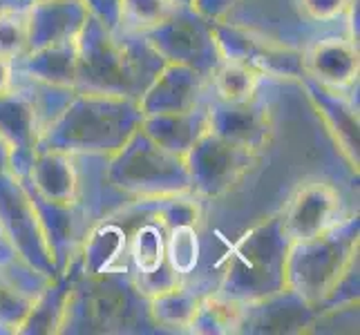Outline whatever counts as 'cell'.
Listing matches in <instances>:
<instances>
[{"label":"cell","mask_w":360,"mask_h":335,"mask_svg":"<svg viewBox=\"0 0 360 335\" xmlns=\"http://www.w3.org/2000/svg\"><path fill=\"white\" fill-rule=\"evenodd\" d=\"M208 130L221 139L259 152L273 139V117L262 98L246 103H219L208 96Z\"/></svg>","instance_id":"obj_15"},{"label":"cell","mask_w":360,"mask_h":335,"mask_svg":"<svg viewBox=\"0 0 360 335\" xmlns=\"http://www.w3.org/2000/svg\"><path fill=\"white\" fill-rule=\"evenodd\" d=\"M257 155L208 130L186 155L191 192L197 199H219L229 195L255 166Z\"/></svg>","instance_id":"obj_9"},{"label":"cell","mask_w":360,"mask_h":335,"mask_svg":"<svg viewBox=\"0 0 360 335\" xmlns=\"http://www.w3.org/2000/svg\"><path fill=\"white\" fill-rule=\"evenodd\" d=\"M304 79L316 81L322 88L347 92L358 83L360 52L354 36L331 34L302 47Z\"/></svg>","instance_id":"obj_14"},{"label":"cell","mask_w":360,"mask_h":335,"mask_svg":"<svg viewBox=\"0 0 360 335\" xmlns=\"http://www.w3.org/2000/svg\"><path fill=\"white\" fill-rule=\"evenodd\" d=\"M11 170V150L7 141L3 139V134H0V172H7Z\"/></svg>","instance_id":"obj_37"},{"label":"cell","mask_w":360,"mask_h":335,"mask_svg":"<svg viewBox=\"0 0 360 335\" xmlns=\"http://www.w3.org/2000/svg\"><path fill=\"white\" fill-rule=\"evenodd\" d=\"M121 3L123 0H83V5L90 11V16L101 20L108 29H117Z\"/></svg>","instance_id":"obj_34"},{"label":"cell","mask_w":360,"mask_h":335,"mask_svg":"<svg viewBox=\"0 0 360 335\" xmlns=\"http://www.w3.org/2000/svg\"><path fill=\"white\" fill-rule=\"evenodd\" d=\"M88 18L90 11L83 0H34L27 7V52L79 41Z\"/></svg>","instance_id":"obj_19"},{"label":"cell","mask_w":360,"mask_h":335,"mask_svg":"<svg viewBox=\"0 0 360 335\" xmlns=\"http://www.w3.org/2000/svg\"><path fill=\"white\" fill-rule=\"evenodd\" d=\"M27 9H7L0 14V56L18 60L27 54Z\"/></svg>","instance_id":"obj_31"},{"label":"cell","mask_w":360,"mask_h":335,"mask_svg":"<svg viewBox=\"0 0 360 335\" xmlns=\"http://www.w3.org/2000/svg\"><path fill=\"white\" fill-rule=\"evenodd\" d=\"M0 232L14 253L36 272L45 277L58 275L32 192L9 170L0 172Z\"/></svg>","instance_id":"obj_7"},{"label":"cell","mask_w":360,"mask_h":335,"mask_svg":"<svg viewBox=\"0 0 360 335\" xmlns=\"http://www.w3.org/2000/svg\"><path fill=\"white\" fill-rule=\"evenodd\" d=\"M18 74L36 79L41 83L56 85V88L77 90V74H79V45L58 43L39 49H30L18 60H14Z\"/></svg>","instance_id":"obj_24"},{"label":"cell","mask_w":360,"mask_h":335,"mask_svg":"<svg viewBox=\"0 0 360 335\" xmlns=\"http://www.w3.org/2000/svg\"><path fill=\"white\" fill-rule=\"evenodd\" d=\"M278 215L291 244L325 235L347 219L345 199L338 185L320 177L297 183Z\"/></svg>","instance_id":"obj_12"},{"label":"cell","mask_w":360,"mask_h":335,"mask_svg":"<svg viewBox=\"0 0 360 335\" xmlns=\"http://www.w3.org/2000/svg\"><path fill=\"white\" fill-rule=\"evenodd\" d=\"M289 237L282 230L280 215L259 219L242 237L229 246L221 259L217 291L244 304L266 300L287 289Z\"/></svg>","instance_id":"obj_4"},{"label":"cell","mask_w":360,"mask_h":335,"mask_svg":"<svg viewBox=\"0 0 360 335\" xmlns=\"http://www.w3.org/2000/svg\"><path fill=\"white\" fill-rule=\"evenodd\" d=\"M141 121L139 101L77 90L60 114L45 128L39 145L74 157L108 159L128 143L141 128Z\"/></svg>","instance_id":"obj_3"},{"label":"cell","mask_w":360,"mask_h":335,"mask_svg":"<svg viewBox=\"0 0 360 335\" xmlns=\"http://www.w3.org/2000/svg\"><path fill=\"white\" fill-rule=\"evenodd\" d=\"M103 175L108 183L130 202L191 192L186 159L164 150L141 128L117 155L103 159Z\"/></svg>","instance_id":"obj_6"},{"label":"cell","mask_w":360,"mask_h":335,"mask_svg":"<svg viewBox=\"0 0 360 335\" xmlns=\"http://www.w3.org/2000/svg\"><path fill=\"white\" fill-rule=\"evenodd\" d=\"M318 308L302 302L295 293L284 289L266 300L246 304L240 333H293L314 324Z\"/></svg>","instance_id":"obj_22"},{"label":"cell","mask_w":360,"mask_h":335,"mask_svg":"<svg viewBox=\"0 0 360 335\" xmlns=\"http://www.w3.org/2000/svg\"><path fill=\"white\" fill-rule=\"evenodd\" d=\"M52 277H45L22 259L0 266V333H18L32 304Z\"/></svg>","instance_id":"obj_21"},{"label":"cell","mask_w":360,"mask_h":335,"mask_svg":"<svg viewBox=\"0 0 360 335\" xmlns=\"http://www.w3.org/2000/svg\"><path fill=\"white\" fill-rule=\"evenodd\" d=\"M81 275L79 259L74 257L72 262L58 272L56 277L49 280L47 287L36 295V300L32 304L30 315L25 317L20 324L18 333H60L65 320V308L70 300V291L74 287V282Z\"/></svg>","instance_id":"obj_25"},{"label":"cell","mask_w":360,"mask_h":335,"mask_svg":"<svg viewBox=\"0 0 360 335\" xmlns=\"http://www.w3.org/2000/svg\"><path fill=\"white\" fill-rule=\"evenodd\" d=\"M43 132V119L27 94L16 85L0 94V134L11 150V175L25 177Z\"/></svg>","instance_id":"obj_16"},{"label":"cell","mask_w":360,"mask_h":335,"mask_svg":"<svg viewBox=\"0 0 360 335\" xmlns=\"http://www.w3.org/2000/svg\"><path fill=\"white\" fill-rule=\"evenodd\" d=\"M22 183L36 197L52 204H77L81 197V172L77 157L39 145Z\"/></svg>","instance_id":"obj_18"},{"label":"cell","mask_w":360,"mask_h":335,"mask_svg":"<svg viewBox=\"0 0 360 335\" xmlns=\"http://www.w3.org/2000/svg\"><path fill=\"white\" fill-rule=\"evenodd\" d=\"M148 327H155L148 297L134 287L130 272H117L77 277L60 333H139L150 331Z\"/></svg>","instance_id":"obj_5"},{"label":"cell","mask_w":360,"mask_h":335,"mask_svg":"<svg viewBox=\"0 0 360 335\" xmlns=\"http://www.w3.org/2000/svg\"><path fill=\"white\" fill-rule=\"evenodd\" d=\"M14 259H20V257L14 253V248L9 246V242L5 239V235L0 232V266H3V264H9V262H14Z\"/></svg>","instance_id":"obj_36"},{"label":"cell","mask_w":360,"mask_h":335,"mask_svg":"<svg viewBox=\"0 0 360 335\" xmlns=\"http://www.w3.org/2000/svg\"><path fill=\"white\" fill-rule=\"evenodd\" d=\"M146 213V202H128L112 213L94 219L79 248L81 275H117L130 272L128 244L132 228Z\"/></svg>","instance_id":"obj_11"},{"label":"cell","mask_w":360,"mask_h":335,"mask_svg":"<svg viewBox=\"0 0 360 335\" xmlns=\"http://www.w3.org/2000/svg\"><path fill=\"white\" fill-rule=\"evenodd\" d=\"M166 257L170 268L184 280L195 275L202 259V237L200 226L181 223V226L166 228Z\"/></svg>","instance_id":"obj_30"},{"label":"cell","mask_w":360,"mask_h":335,"mask_svg":"<svg viewBox=\"0 0 360 335\" xmlns=\"http://www.w3.org/2000/svg\"><path fill=\"white\" fill-rule=\"evenodd\" d=\"M307 88V96L311 98L314 107L318 110L320 119L325 121L327 132L331 134L333 143L338 145L345 161L358 172L360 161V141H358V105L352 101L347 92L322 88L316 81L304 79L300 81Z\"/></svg>","instance_id":"obj_20"},{"label":"cell","mask_w":360,"mask_h":335,"mask_svg":"<svg viewBox=\"0 0 360 335\" xmlns=\"http://www.w3.org/2000/svg\"><path fill=\"white\" fill-rule=\"evenodd\" d=\"M246 0H193V7L210 20H229Z\"/></svg>","instance_id":"obj_33"},{"label":"cell","mask_w":360,"mask_h":335,"mask_svg":"<svg viewBox=\"0 0 360 335\" xmlns=\"http://www.w3.org/2000/svg\"><path fill=\"white\" fill-rule=\"evenodd\" d=\"M34 0H0V14L7 9H27Z\"/></svg>","instance_id":"obj_38"},{"label":"cell","mask_w":360,"mask_h":335,"mask_svg":"<svg viewBox=\"0 0 360 335\" xmlns=\"http://www.w3.org/2000/svg\"><path fill=\"white\" fill-rule=\"evenodd\" d=\"M130 277L148 300L157 293H164L177 287L181 277L170 268L166 257V226L161 221L150 202H146V213L132 228L128 244Z\"/></svg>","instance_id":"obj_13"},{"label":"cell","mask_w":360,"mask_h":335,"mask_svg":"<svg viewBox=\"0 0 360 335\" xmlns=\"http://www.w3.org/2000/svg\"><path fill=\"white\" fill-rule=\"evenodd\" d=\"M77 45L79 92L139 101L159 70L166 65L143 36L108 29L101 20L92 16L85 22Z\"/></svg>","instance_id":"obj_2"},{"label":"cell","mask_w":360,"mask_h":335,"mask_svg":"<svg viewBox=\"0 0 360 335\" xmlns=\"http://www.w3.org/2000/svg\"><path fill=\"white\" fill-rule=\"evenodd\" d=\"M179 7L177 0H123L119 9L117 32L146 36L166 22Z\"/></svg>","instance_id":"obj_29"},{"label":"cell","mask_w":360,"mask_h":335,"mask_svg":"<svg viewBox=\"0 0 360 335\" xmlns=\"http://www.w3.org/2000/svg\"><path fill=\"white\" fill-rule=\"evenodd\" d=\"M358 217L314 239L295 242L287 255V289L318 311H336L358 300Z\"/></svg>","instance_id":"obj_1"},{"label":"cell","mask_w":360,"mask_h":335,"mask_svg":"<svg viewBox=\"0 0 360 335\" xmlns=\"http://www.w3.org/2000/svg\"><path fill=\"white\" fill-rule=\"evenodd\" d=\"M202 300V291H197L193 284L179 282L164 293H157L148 300V313L153 324L159 331H186L188 333L191 322L197 313V306Z\"/></svg>","instance_id":"obj_26"},{"label":"cell","mask_w":360,"mask_h":335,"mask_svg":"<svg viewBox=\"0 0 360 335\" xmlns=\"http://www.w3.org/2000/svg\"><path fill=\"white\" fill-rule=\"evenodd\" d=\"M14 79H16L14 60L0 56V94H7L11 88H14Z\"/></svg>","instance_id":"obj_35"},{"label":"cell","mask_w":360,"mask_h":335,"mask_svg":"<svg viewBox=\"0 0 360 335\" xmlns=\"http://www.w3.org/2000/svg\"><path fill=\"white\" fill-rule=\"evenodd\" d=\"M246 313V304L221 291L202 293L200 306L188 327V333L200 335H229L240 333Z\"/></svg>","instance_id":"obj_27"},{"label":"cell","mask_w":360,"mask_h":335,"mask_svg":"<svg viewBox=\"0 0 360 335\" xmlns=\"http://www.w3.org/2000/svg\"><path fill=\"white\" fill-rule=\"evenodd\" d=\"M179 5H193V0H177Z\"/></svg>","instance_id":"obj_39"},{"label":"cell","mask_w":360,"mask_h":335,"mask_svg":"<svg viewBox=\"0 0 360 335\" xmlns=\"http://www.w3.org/2000/svg\"><path fill=\"white\" fill-rule=\"evenodd\" d=\"M264 77L242 60L221 58L208 77V96L219 103H246L257 96Z\"/></svg>","instance_id":"obj_28"},{"label":"cell","mask_w":360,"mask_h":335,"mask_svg":"<svg viewBox=\"0 0 360 335\" xmlns=\"http://www.w3.org/2000/svg\"><path fill=\"white\" fill-rule=\"evenodd\" d=\"M358 0H293L297 16L307 25H333L349 20Z\"/></svg>","instance_id":"obj_32"},{"label":"cell","mask_w":360,"mask_h":335,"mask_svg":"<svg viewBox=\"0 0 360 335\" xmlns=\"http://www.w3.org/2000/svg\"><path fill=\"white\" fill-rule=\"evenodd\" d=\"M208 103V101H206ZM200 105L188 112H170V114L143 117L141 130L164 150L184 157L193 150V145L208 132V107Z\"/></svg>","instance_id":"obj_23"},{"label":"cell","mask_w":360,"mask_h":335,"mask_svg":"<svg viewBox=\"0 0 360 335\" xmlns=\"http://www.w3.org/2000/svg\"><path fill=\"white\" fill-rule=\"evenodd\" d=\"M143 39L164 63L191 67L204 77H210L224 58L215 39L213 20L202 16L193 5H179L166 22L148 32Z\"/></svg>","instance_id":"obj_8"},{"label":"cell","mask_w":360,"mask_h":335,"mask_svg":"<svg viewBox=\"0 0 360 335\" xmlns=\"http://www.w3.org/2000/svg\"><path fill=\"white\" fill-rule=\"evenodd\" d=\"M208 101V77L191 67L166 63L139 98L143 117L188 112Z\"/></svg>","instance_id":"obj_17"},{"label":"cell","mask_w":360,"mask_h":335,"mask_svg":"<svg viewBox=\"0 0 360 335\" xmlns=\"http://www.w3.org/2000/svg\"><path fill=\"white\" fill-rule=\"evenodd\" d=\"M215 39L224 58L242 60L259 77L302 81V49L280 43L266 34H259L244 25L213 20Z\"/></svg>","instance_id":"obj_10"}]
</instances>
